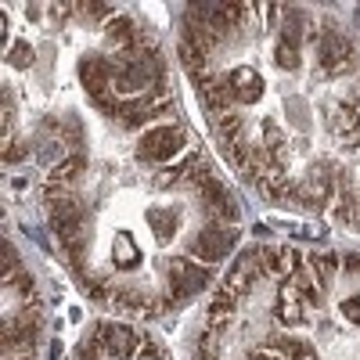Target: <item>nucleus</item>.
Wrapping results in <instances>:
<instances>
[]
</instances>
